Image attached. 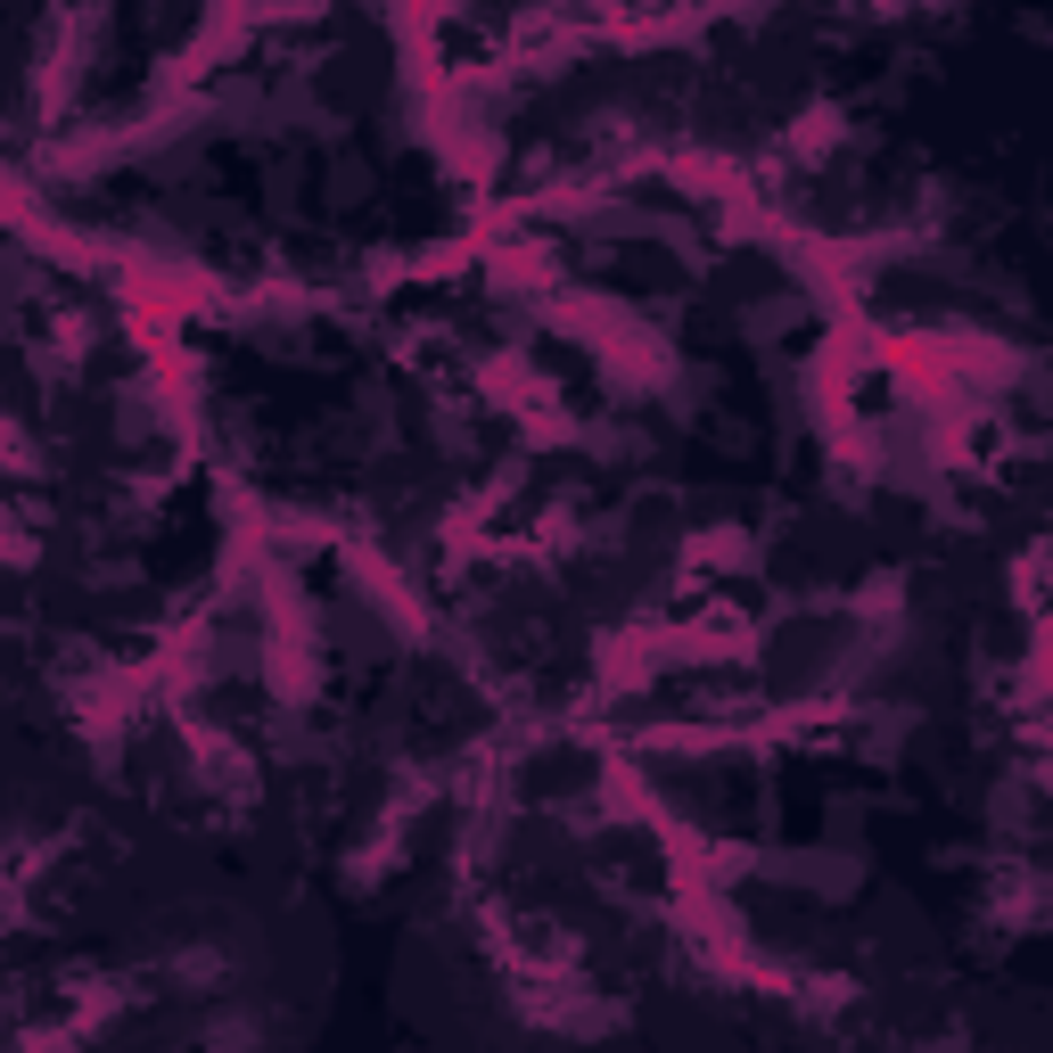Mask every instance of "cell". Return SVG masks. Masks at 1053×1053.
Masks as SVG:
<instances>
[{"label": "cell", "instance_id": "cell-1", "mask_svg": "<svg viewBox=\"0 0 1053 1053\" xmlns=\"http://www.w3.org/2000/svg\"><path fill=\"white\" fill-rule=\"evenodd\" d=\"M708 783L725 790V741L708 749ZM708 824H716V831H732V824H741V807H732V798H708Z\"/></svg>", "mask_w": 1053, "mask_h": 1053}]
</instances>
